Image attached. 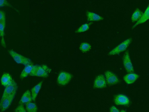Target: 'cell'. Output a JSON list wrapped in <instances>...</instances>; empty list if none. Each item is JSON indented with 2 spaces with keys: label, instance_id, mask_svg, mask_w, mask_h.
<instances>
[{
  "label": "cell",
  "instance_id": "cell-20",
  "mask_svg": "<svg viewBox=\"0 0 149 112\" xmlns=\"http://www.w3.org/2000/svg\"><path fill=\"white\" fill-rule=\"evenodd\" d=\"M142 12L139 9H136L132 15V21L133 22H134L139 20L142 16Z\"/></svg>",
  "mask_w": 149,
  "mask_h": 112
},
{
  "label": "cell",
  "instance_id": "cell-27",
  "mask_svg": "<svg viewBox=\"0 0 149 112\" xmlns=\"http://www.w3.org/2000/svg\"><path fill=\"white\" fill-rule=\"evenodd\" d=\"M120 112H126L125 110H121Z\"/></svg>",
  "mask_w": 149,
  "mask_h": 112
},
{
  "label": "cell",
  "instance_id": "cell-24",
  "mask_svg": "<svg viewBox=\"0 0 149 112\" xmlns=\"http://www.w3.org/2000/svg\"><path fill=\"white\" fill-rule=\"evenodd\" d=\"M0 7H2L4 6L11 7L12 6L7 1L0 0Z\"/></svg>",
  "mask_w": 149,
  "mask_h": 112
},
{
  "label": "cell",
  "instance_id": "cell-18",
  "mask_svg": "<svg viewBox=\"0 0 149 112\" xmlns=\"http://www.w3.org/2000/svg\"><path fill=\"white\" fill-rule=\"evenodd\" d=\"M6 25V22H0V35L1 37V43L4 48L6 47V44L4 38V29Z\"/></svg>",
  "mask_w": 149,
  "mask_h": 112
},
{
  "label": "cell",
  "instance_id": "cell-17",
  "mask_svg": "<svg viewBox=\"0 0 149 112\" xmlns=\"http://www.w3.org/2000/svg\"><path fill=\"white\" fill-rule=\"evenodd\" d=\"M42 83V81H40L31 89V94L33 101H34L36 100L38 93L41 89Z\"/></svg>",
  "mask_w": 149,
  "mask_h": 112
},
{
  "label": "cell",
  "instance_id": "cell-7",
  "mask_svg": "<svg viewBox=\"0 0 149 112\" xmlns=\"http://www.w3.org/2000/svg\"><path fill=\"white\" fill-rule=\"evenodd\" d=\"M104 75L106 82L109 85H113L119 82L118 77L112 72L109 71H106L105 72Z\"/></svg>",
  "mask_w": 149,
  "mask_h": 112
},
{
  "label": "cell",
  "instance_id": "cell-25",
  "mask_svg": "<svg viewBox=\"0 0 149 112\" xmlns=\"http://www.w3.org/2000/svg\"><path fill=\"white\" fill-rule=\"evenodd\" d=\"M6 15L4 11L1 10L0 12V22H6Z\"/></svg>",
  "mask_w": 149,
  "mask_h": 112
},
{
  "label": "cell",
  "instance_id": "cell-15",
  "mask_svg": "<svg viewBox=\"0 0 149 112\" xmlns=\"http://www.w3.org/2000/svg\"><path fill=\"white\" fill-rule=\"evenodd\" d=\"M149 19V4L146 9L144 13L139 20L137 21L132 27V28L136 27L138 25L143 23Z\"/></svg>",
  "mask_w": 149,
  "mask_h": 112
},
{
  "label": "cell",
  "instance_id": "cell-16",
  "mask_svg": "<svg viewBox=\"0 0 149 112\" xmlns=\"http://www.w3.org/2000/svg\"><path fill=\"white\" fill-rule=\"evenodd\" d=\"M34 65L32 64L25 66L20 75L21 79L27 77L31 73Z\"/></svg>",
  "mask_w": 149,
  "mask_h": 112
},
{
  "label": "cell",
  "instance_id": "cell-21",
  "mask_svg": "<svg viewBox=\"0 0 149 112\" xmlns=\"http://www.w3.org/2000/svg\"><path fill=\"white\" fill-rule=\"evenodd\" d=\"M91 48V46L89 43L84 42L80 45L79 49L83 52H85L89 51Z\"/></svg>",
  "mask_w": 149,
  "mask_h": 112
},
{
  "label": "cell",
  "instance_id": "cell-4",
  "mask_svg": "<svg viewBox=\"0 0 149 112\" xmlns=\"http://www.w3.org/2000/svg\"><path fill=\"white\" fill-rule=\"evenodd\" d=\"M16 94L1 97L0 103L1 112H3L9 107L14 98Z\"/></svg>",
  "mask_w": 149,
  "mask_h": 112
},
{
  "label": "cell",
  "instance_id": "cell-5",
  "mask_svg": "<svg viewBox=\"0 0 149 112\" xmlns=\"http://www.w3.org/2000/svg\"><path fill=\"white\" fill-rule=\"evenodd\" d=\"M123 62L124 66L127 72L131 73L134 72L133 66L128 52H126L124 54L123 57Z\"/></svg>",
  "mask_w": 149,
  "mask_h": 112
},
{
  "label": "cell",
  "instance_id": "cell-13",
  "mask_svg": "<svg viewBox=\"0 0 149 112\" xmlns=\"http://www.w3.org/2000/svg\"><path fill=\"white\" fill-rule=\"evenodd\" d=\"M87 20L89 21H98L102 20L103 17L93 12L88 11L86 13Z\"/></svg>",
  "mask_w": 149,
  "mask_h": 112
},
{
  "label": "cell",
  "instance_id": "cell-14",
  "mask_svg": "<svg viewBox=\"0 0 149 112\" xmlns=\"http://www.w3.org/2000/svg\"><path fill=\"white\" fill-rule=\"evenodd\" d=\"M139 77V75L136 73H129L124 76L123 79L127 84H131L135 82Z\"/></svg>",
  "mask_w": 149,
  "mask_h": 112
},
{
  "label": "cell",
  "instance_id": "cell-11",
  "mask_svg": "<svg viewBox=\"0 0 149 112\" xmlns=\"http://www.w3.org/2000/svg\"><path fill=\"white\" fill-rule=\"evenodd\" d=\"M33 100L30 91L26 90L23 94L19 102V104H26L31 102Z\"/></svg>",
  "mask_w": 149,
  "mask_h": 112
},
{
  "label": "cell",
  "instance_id": "cell-8",
  "mask_svg": "<svg viewBox=\"0 0 149 112\" xmlns=\"http://www.w3.org/2000/svg\"><path fill=\"white\" fill-rule=\"evenodd\" d=\"M18 86L17 83L14 80L10 85L6 87L4 90L2 97L12 95L16 93Z\"/></svg>",
  "mask_w": 149,
  "mask_h": 112
},
{
  "label": "cell",
  "instance_id": "cell-19",
  "mask_svg": "<svg viewBox=\"0 0 149 112\" xmlns=\"http://www.w3.org/2000/svg\"><path fill=\"white\" fill-rule=\"evenodd\" d=\"M26 109L27 112H37L38 107L35 103L30 102L26 104Z\"/></svg>",
  "mask_w": 149,
  "mask_h": 112
},
{
  "label": "cell",
  "instance_id": "cell-26",
  "mask_svg": "<svg viewBox=\"0 0 149 112\" xmlns=\"http://www.w3.org/2000/svg\"><path fill=\"white\" fill-rule=\"evenodd\" d=\"M110 112H120L119 110L115 106H111L110 109Z\"/></svg>",
  "mask_w": 149,
  "mask_h": 112
},
{
  "label": "cell",
  "instance_id": "cell-12",
  "mask_svg": "<svg viewBox=\"0 0 149 112\" xmlns=\"http://www.w3.org/2000/svg\"><path fill=\"white\" fill-rule=\"evenodd\" d=\"M1 81L2 85L6 87L11 84L14 80L9 74L5 73L2 75Z\"/></svg>",
  "mask_w": 149,
  "mask_h": 112
},
{
  "label": "cell",
  "instance_id": "cell-1",
  "mask_svg": "<svg viewBox=\"0 0 149 112\" xmlns=\"http://www.w3.org/2000/svg\"><path fill=\"white\" fill-rule=\"evenodd\" d=\"M50 70L46 65H34L30 75L31 76L47 78L48 76V73L50 72Z\"/></svg>",
  "mask_w": 149,
  "mask_h": 112
},
{
  "label": "cell",
  "instance_id": "cell-2",
  "mask_svg": "<svg viewBox=\"0 0 149 112\" xmlns=\"http://www.w3.org/2000/svg\"><path fill=\"white\" fill-rule=\"evenodd\" d=\"M8 52L14 60L18 64H23L25 66L32 64L31 60L29 58L18 53L12 50H8Z\"/></svg>",
  "mask_w": 149,
  "mask_h": 112
},
{
  "label": "cell",
  "instance_id": "cell-6",
  "mask_svg": "<svg viewBox=\"0 0 149 112\" xmlns=\"http://www.w3.org/2000/svg\"><path fill=\"white\" fill-rule=\"evenodd\" d=\"M72 77V75L69 73L65 71L61 72L57 77V83L61 85H65L70 82Z\"/></svg>",
  "mask_w": 149,
  "mask_h": 112
},
{
  "label": "cell",
  "instance_id": "cell-22",
  "mask_svg": "<svg viewBox=\"0 0 149 112\" xmlns=\"http://www.w3.org/2000/svg\"><path fill=\"white\" fill-rule=\"evenodd\" d=\"M91 23V22L89 24L85 23L82 24L77 29L76 32L77 33H80L87 31L89 29Z\"/></svg>",
  "mask_w": 149,
  "mask_h": 112
},
{
  "label": "cell",
  "instance_id": "cell-10",
  "mask_svg": "<svg viewBox=\"0 0 149 112\" xmlns=\"http://www.w3.org/2000/svg\"><path fill=\"white\" fill-rule=\"evenodd\" d=\"M104 76L102 74L97 76L95 78L93 83V87L97 88H102L106 87L107 83Z\"/></svg>",
  "mask_w": 149,
  "mask_h": 112
},
{
  "label": "cell",
  "instance_id": "cell-23",
  "mask_svg": "<svg viewBox=\"0 0 149 112\" xmlns=\"http://www.w3.org/2000/svg\"><path fill=\"white\" fill-rule=\"evenodd\" d=\"M15 112H27L23 104H19L14 110Z\"/></svg>",
  "mask_w": 149,
  "mask_h": 112
},
{
  "label": "cell",
  "instance_id": "cell-3",
  "mask_svg": "<svg viewBox=\"0 0 149 112\" xmlns=\"http://www.w3.org/2000/svg\"><path fill=\"white\" fill-rule=\"evenodd\" d=\"M131 41V38L127 39L111 50L108 54L109 55H114L124 51L127 48Z\"/></svg>",
  "mask_w": 149,
  "mask_h": 112
},
{
  "label": "cell",
  "instance_id": "cell-9",
  "mask_svg": "<svg viewBox=\"0 0 149 112\" xmlns=\"http://www.w3.org/2000/svg\"><path fill=\"white\" fill-rule=\"evenodd\" d=\"M115 104L117 105H127L130 103V100L126 95L118 94L116 95L114 99Z\"/></svg>",
  "mask_w": 149,
  "mask_h": 112
}]
</instances>
